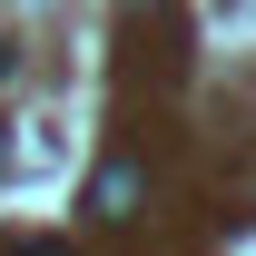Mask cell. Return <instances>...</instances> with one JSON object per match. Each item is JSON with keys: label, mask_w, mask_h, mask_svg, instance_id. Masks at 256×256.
I'll use <instances>...</instances> for the list:
<instances>
[{"label": "cell", "mask_w": 256, "mask_h": 256, "mask_svg": "<svg viewBox=\"0 0 256 256\" xmlns=\"http://www.w3.org/2000/svg\"><path fill=\"white\" fill-rule=\"evenodd\" d=\"M10 256H69V236H20Z\"/></svg>", "instance_id": "3"}, {"label": "cell", "mask_w": 256, "mask_h": 256, "mask_svg": "<svg viewBox=\"0 0 256 256\" xmlns=\"http://www.w3.org/2000/svg\"><path fill=\"white\" fill-rule=\"evenodd\" d=\"M10 128H20V138L0 148V168H20V178H30V168H50V148H60L50 128H60V118H10Z\"/></svg>", "instance_id": "2"}, {"label": "cell", "mask_w": 256, "mask_h": 256, "mask_svg": "<svg viewBox=\"0 0 256 256\" xmlns=\"http://www.w3.org/2000/svg\"><path fill=\"white\" fill-rule=\"evenodd\" d=\"M138 188H148V178H138L128 158H108V168L89 178V217H98V226H128V217H138Z\"/></svg>", "instance_id": "1"}]
</instances>
